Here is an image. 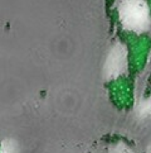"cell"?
<instances>
[{
	"label": "cell",
	"instance_id": "cell-1",
	"mask_svg": "<svg viewBox=\"0 0 151 153\" xmlns=\"http://www.w3.org/2000/svg\"><path fill=\"white\" fill-rule=\"evenodd\" d=\"M118 14L122 25L127 30L142 33L149 29L151 17L146 0H121Z\"/></svg>",
	"mask_w": 151,
	"mask_h": 153
},
{
	"label": "cell",
	"instance_id": "cell-2",
	"mask_svg": "<svg viewBox=\"0 0 151 153\" xmlns=\"http://www.w3.org/2000/svg\"><path fill=\"white\" fill-rule=\"evenodd\" d=\"M126 51L123 46L117 45L111 50L105 63V75L108 79L117 77L126 68Z\"/></svg>",
	"mask_w": 151,
	"mask_h": 153
},
{
	"label": "cell",
	"instance_id": "cell-3",
	"mask_svg": "<svg viewBox=\"0 0 151 153\" xmlns=\"http://www.w3.org/2000/svg\"><path fill=\"white\" fill-rule=\"evenodd\" d=\"M137 111L141 117H151V99L142 101L137 108Z\"/></svg>",
	"mask_w": 151,
	"mask_h": 153
},
{
	"label": "cell",
	"instance_id": "cell-4",
	"mask_svg": "<svg viewBox=\"0 0 151 153\" xmlns=\"http://www.w3.org/2000/svg\"><path fill=\"white\" fill-rule=\"evenodd\" d=\"M110 153H128V149L126 148L125 146H122V144H118L116 146L115 148H113Z\"/></svg>",
	"mask_w": 151,
	"mask_h": 153
},
{
	"label": "cell",
	"instance_id": "cell-5",
	"mask_svg": "<svg viewBox=\"0 0 151 153\" xmlns=\"http://www.w3.org/2000/svg\"><path fill=\"white\" fill-rule=\"evenodd\" d=\"M3 153H14L13 144L10 143V142H7V143H4V147H3Z\"/></svg>",
	"mask_w": 151,
	"mask_h": 153
},
{
	"label": "cell",
	"instance_id": "cell-6",
	"mask_svg": "<svg viewBox=\"0 0 151 153\" xmlns=\"http://www.w3.org/2000/svg\"><path fill=\"white\" fill-rule=\"evenodd\" d=\"M149 153H151V147H150V151H149Z\"/></svg>",
	"mask_w": 151,
	"mask_h": 153
}]
</instances>
